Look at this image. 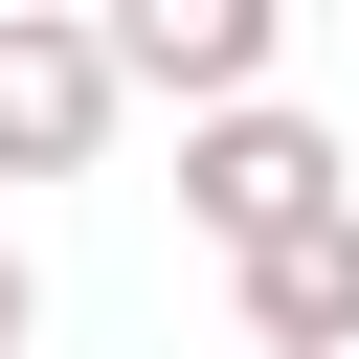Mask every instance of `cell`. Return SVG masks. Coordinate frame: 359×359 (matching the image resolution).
Segmentation results:
<instances>
[{
	"label": "cell",
	"instance_id": "1",
	"mask_svg": "<svg viewBox=\"0 0 359 359\" xmlns=\"http://www.w3.org/2000/svg\"><path fill=\"white\" fill-rule=\"evenodd\" d=\"M180 224L224 247V269H269V247H314V224H359V157L269 90V112H224V135H180Z\"/></svg>",
	"mask_w": 359,
	"mask_h": 359
},
{
	"label": "cell",
	"instance_id": "2",
	"mask_svg": "<svg viewBox=\"0 0 359 359\" xmlns=\"http://www.w3.org/2000/svg\"><path fill=\"white\" fill-rule=\"evenodd\" d=\"M112 112H135L112 0H0V180H90V157H112Z\"/></svg>",
	"mask_w": 359,
	"mask_h": 359
},
{
	"label": "cell",
	"instance_id": "3",
	"mask_svg": "<svg viewBox=\"0 0 359 359\" xmlns=\"http://www.w3.org/2000/svg\"><path fill=\"white\" fill-rule=\"evenodd\" d=\"M269 45H292L269 0H112V67H135V90L180 112V135H224V112H269Z\"/></svg>",
	"mask_w": 359,
	"mask_h": 359
},
{
	"label": "cell",
	"instance_id": "4",
	"mask_svg": "<svg viewBox=\"0 0 359 359\" xmlns=\"http://www.w3.org/2000/svg\"><path fill=\"white\" fill-rule=\"evenodd\" d=\"M224 292H247L269 359H337V337H359V224H314V247H269V269H224Z\"/></svg>",
	"mask_w": 359,
	"mask_h": 359
},
{
	"label": "cell",
	"instance_id": "5",
	"mask_svg": "<svg viewBox=\"0 0 359 359\" xmlns=\"http://www.w3.org/2000/svg\"><path fill=\"white\" fill-rule=\"evenodd\" d=\"M22 337H45V269H22V247H0V359H22Z\"/></svg>",
	"mask_w": 359,
	"mask_h": 359
},
{
	"label": "cell",
	"instance_id": "6",
	"mask_svg": "<svg viewBox=\"0 0 359 359\" xmlns=\"http://www.w3.org/2000/svg\"><path fill=\"white\" fill-rule=\"evenodd\" d=\"M337 359H359V337H337Z\"/></svg>",
	"mask_w": 359,
	"mask_h": 359
}]
</instances>
